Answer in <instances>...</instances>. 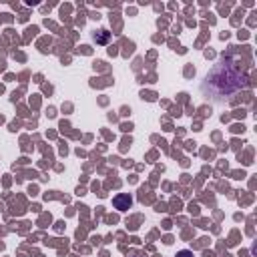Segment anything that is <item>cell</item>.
I'll return each mask as SVG.
<instances>
[{"mask_svg": "<svg viewBox=\"0 0 257 257\" xmlns=\"http://www.w3.org/2000/svg\"><path fill=\"white\" fill-rule=\"evenodd\" d=\"M92 38H94L96 44H106V42L110 40V32H108V30H98Z\"/></svg>", "mask_w": 257, "mask_h": 257, "instance_id": "3", "label": "cell"}, {"mask_svg": "<svg viewBox=\"0 0 257 257\" xmlns=\"http://www.w3.org/2000/svg\"><path fill=\"white\" fill-rule=\"evenodd\" d=\"M175 257H195V255H193V251H189V249H181Z\"/></svg>", "mask_w": 257, "mask_h": 257, "instance_id": "4", "label": "cell"}, {"mask_svg": "<svg viewBox=\"0 0 257 257\" xmlns=\"http://www.w3.org/2000/svg\"><path fill=\"white\" fill-rule=\"evenodd\" d=\"M249 86L247 72L233 60L221 58L203 78L201 92L211 102H225L231 100L237 92L245 90Z\"/></svg>", "mask_w": 257, "mask_h": 257, "instance_id": "1", "label": "cell"}, {"mask_svg": "<svg viewBox=\"0 0 257 257\" xmlns=\"http://www.w3.org/2000/svg\"><path fill=\"white\" fill-rule=\"evenodd\" d=\"M112 207L116 211H128L133 207V195L131 193H118L112 197Z\"/></svg>", "mask_w": 257, "mask_h": 257, "instance_id": "2", "label": "cell"}]
</instances>
